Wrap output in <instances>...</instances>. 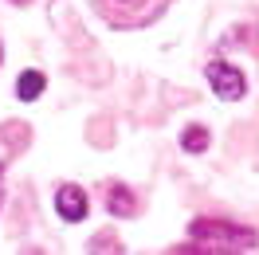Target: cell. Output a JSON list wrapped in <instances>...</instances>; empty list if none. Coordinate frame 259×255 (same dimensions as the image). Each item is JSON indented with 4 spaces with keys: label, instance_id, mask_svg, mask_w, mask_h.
<instances>
[{
    "label": "cell",
    "instance_id": "obj_1",
    "mask_svg": "<svg viewBox=\"0 0 259 255\" xmlns=\"http://www.w3.org/2000/svg\"><path fill=\"white\" fill-rule=\"evenodd\" d=\"M189 247L196 251H212V255H232V251H255V232L251 228H240V224L228 220H193L189 228Z\"/></svg>",
    "mask_w": 259,
    "mask_h": 255
},
{
    "label": "cell",
    "instance_id": "obj_3",
    "mask_svg": "<svg viewBox=\"0 0 259 255\" xmlns=\"http://www.w3.org/2000/svg\"><path fill=\"white\" fill-rule=\"evenodd\" d=\"M55 212H59L67 224H79L82 216H87V192H82L79 185H59V192H55Z\"/></svg>",
    "mask_w": 259,
    "mask_h": 255
},
{
    "label": "cell",
    "instance_id": "obj_5",
    "mask_svg": "<svg viewBox=\"0 0 259 255\" xmlns=\"http://www.w3.org/2000/svg\"><path fill=\"white\" fill-rule=\"evenodd\" d=\"M134 208H138V200H134V192L126 185H110L106 189V212L110 216H134Z\"/></svg>",
    "mask_w": 259,
    "mask_h": 255
},
{
    "label": "cell",
    "instance_id": "obj_9",
    "mask_svg": "<svg viewBox=\"0 0 259 255\" xmlns=\"http://www.w3.org/2000/svg\"><path fill=\"white\" fill-rule=\"evenodd\" d=\"M0 63H4V44H0Z\"/></svg>",
    "mask_w": 259,
    "mask_h": 255
},
{
    "label": "cell",
    "instance_id": "obj_11",
    "mask_svg": "<svg viewBox=\"0 0 259 255\" xmlns=\"http://www.w3.org/2000/svg\"><path fill=\"white\" fill-rule=\"evenodd\" d=\"M16 4H28V0H16Z\"/></svg>",
    "mask_w": 259,
    "mask_h": 255
},
{
    "label": "cell",
    "instance_id": "obj_7",
    "mask_svg": "<svg viewBox=\"0 0 259 255\" xmlns=\"http://www.w3.org/2000/svg\"><path fill=\"white\" fill-rule=\"evenodd\" d=\"M24 138H28V134L20 126H0V165L16 153V142H24Z\"/></svg>",
    "mask_w": 259,
    "mask_h": 255
},
{
    "label": "cell",
    "instance_id": "obj_2",
    "mask_svg": "<svg viewBox=\"0 0 259 255\" xmlns=\"http://www.w3.org/2000/svg\"><path fill=\"white\" fill-rule=\"evenodd\" d=\"M204 75H208L216 98H224V102H236V98L247 95V79L240 75V67L224 63V59H212V63L204 67Z\"/></svg>",
    "mask_w": 259,
    "mask_h": 255
},
{
    "label": "cell",
    "instance_id": "obj_8",
    "mask_svg": "<svg viewBox=\"0 0 259 255\" xmlns=\"http://www.w3.org/2000/svg\"><path fill=\"white\" fill-rule=\"evenodd\" d=\"M181 145H185V153H204V149H208V130L204 126H189L185 138H181Z\"/></svg>",
    "mask_w": 259,
    "mask_h": 255
},
{
    "label": "cell",
    "instance_id": "obj_10",
    "mask_svg": "<svg viewBox=\"0 0 259 255\" xmlns=\"http://www.w3.org/2000/svg\"><path fill=\"white\" fill-rule=\"evenodd\" d=\"M0 200H4V185H0Z\"/></svg>",
    "mask_w": 259,
    "mask_h": 255
},
{
    "label": "cell",
    "instance_id": "obj_4",
    "mask_svg": "<svg viewBox=\"0 0 259 255\" xmlns=\"http://www.w3.org/2000/svg\"><path fill=\"white\" fill-rule=\"evenodd\" d=\"M106 4H114L110 12H106L114 24H142V20H153V12L146 8V0H102V8H106ZM157 4L165 8L169 0H157Z\"/></svg>",
    "mask_w": 259,
    "mask_h": 255
},
{
    "label": "cell",
    "instance_id": "obj_6",
    "mask_svg": "<svg viewBox=\"0 0 259 255\" xmlns=\"http://www.w3.org/2000/svg\"><path fill=\"white\" fill-rule=\"evenodd\" d=\"M39 91H44V75H39V71H24L16 79V98L20 102H35Z\"/></svg>",
    "mask_w": 259,
    "mask_h": 255
}]
</instances>
